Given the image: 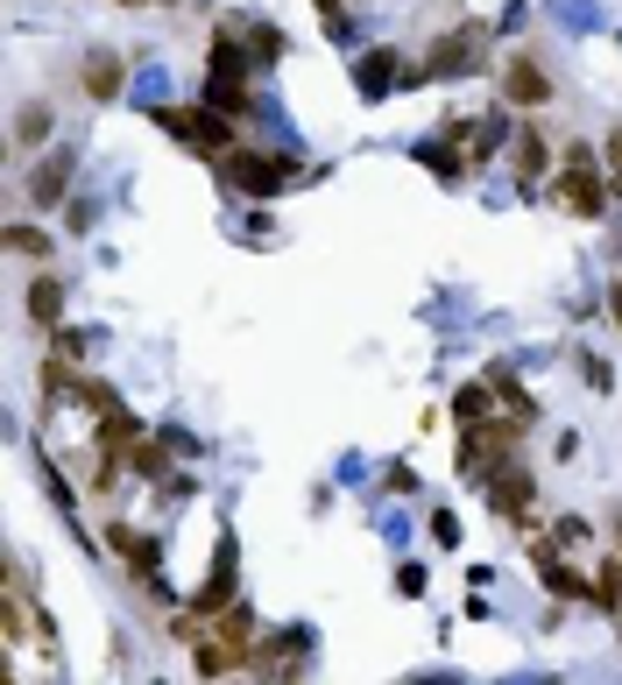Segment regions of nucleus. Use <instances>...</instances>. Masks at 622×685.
<instances>
[{
  "instance_id": "obj_15",
  "label": "nucleus",
  "mask_w": 622,
  "mask_h": 685,
  "mask_svg": "<svg viewBox=\"0 0 622 685\" xmlns=\"http://www.w3.org/2000/svg\"><path fill=\"white\" fill-rule=\"evenodd\" d=\"M481 382H488V389L502 396V404H510V417H524V424H530V417H538V404H530V396H524V382H516L510 368H488Z\"/></svg>"
},
{
  "instance_id": "obj_23",
  "label": "nucleus",
  "mask_w": 622,
  "mask_h": 685,
  "mask_svg": "<svg viewBox=\"0 0 622 685\" xmlns=\"http://www.w3.org/2000/svg\"><path fill=\"white\" fill-rule=\"evenodd\" d=\"M418 156H424V163H432V170H439V177H446V184H453V177H460V170H467V156H460V148H439V142H424V148H418Z\"/></svg>"
},
{
  "instance_id": "obj_29",
  "label": "nucleus",
  "mask_w": 622,
  "mask_h": 685,
  "mask_svg": "<svg viewBox=\"0 0 622 685\" xmlns=\"http://www.w3.org/2000/svg\"><path fill=\"white\" fill-rule=\"evenodd\" d=\"M0 685H14V678H0Z\"/></svg>"
},
{
  "instance_id": "obj_28",
  "label": "nucleus",
  "mask_w": 622,
  "mask_h": 685,
  "mask_svg": "<svg viewBox=\"0 0 622 685\" xmlns=\"http://www.w3.org/2000/svg\"><path fill=\"white\" fill-rule=\"evenodd\" d=\"M121 8H149V0H121Z\"/></svg>"
},
{
  "instance_id": "obj_17",
  "label": "nucleus",
  "mask_w": 622,
  "mask_h": 685,
  "mask_svg": "<svg viewBox=\"0 0 622 685\" xmlns=\"http://www.w3.org/2000/svg\"><path fill=\"white\" fill-rule=\"evenodd\" d=\"M595 608H609V615L622 608V558H615V551L595 565Z\"/></svg>"
},
{
  "instance_id": "obj_19",
  "label": "nucleus",
  "mask_w": 622,
  "mask_h": 685,
  "mask_svg": "<svg viewBox=\"0 0 622 685\" xmlns=\"http://www.w3.org/2000/svg\"><path fill=\"white\" fill-rule=\"evenodd\" d=\"M516 177H545V135H538V128L516 135Z\"/></svg>"
},
{
  "instance_id": "obj_13",
  "label": "nucleus",
  "mask_w": 622,
  "mask_h": 685,
  "mask_svg": "<svg viewBox=\"0 0 622 685\" xmlns=\"http://www.w3.org/2000/svg\"><path fill=\"white\" fill-rule=\"evenodd\" d=\"M64 177H71V156H50L28 170V199L36 205H64Z\"/></svg>"
},
{
  "instance_id": "obj_27",
  "label": "nucleus",
  "mask_w": 622,
  "mask_h": 685,
  "mask_svg": "<svg viewBox=\"0 0 622 685\" xmlns=\"http://www.w3.org/2000/svg\"><path fill=\"white\" fill-rule=\"evenodd\" d=\"M615 551H622V509H615Z\"/></svg>"
},
{
  "instance_id": "obj_11",
  "label": "nucleus",
  "mask_w": 622,
  "mask_h": 685,
  "mask_svg": "<svg viewBox=\"0 0 622 685\" xmlns=\"http://www.w3.org/2000/svg\"><path fill=\"white\" fill-rule=\"evenodd\" d=\"M396 64H404V57H390V50H368V57H361V71H354V85H361L368 99H382L390 85H410V79H418V71H396Z\"/></svg>"
},
{
  "instance_id": "obj_20",
  "label": "nucleus",
  "mask_w": 622,
  "mask_h": 685,
  "mask_svg": "<svg viewBox=\"0 0 622 685\" xmlns=\"http://www.w3.org/2000/svg\"><path fill=\"white\" fill-rule=\"evenodd\" d=\"M284 50H290L284 28H248V57H255V64H276Z\"/></svg>"
},
{
  "instance_id": "obj_8",
  "label": "nucleus",
  "mask_w": 622,
  "mask_h": 685,
  "mask_svg": "<svg viewBox=\"0 0 622 685\" xmlns=\"http://www.w3.org/2000/svg\"><path fill=\"white\" fill-rule=\"evenodd\" d=\"M107 544L128 558V573H135V587H142V593H163V587H156V558H163V544H156V538H142V530H128V524H107Z\"/></svg>"
},
{
  "instance_id": "obj_14",
  "label": "nucleus",
  "mask_w": 622,
  "mask_h": 685,
  "mask_svg": "<svg viewBox=\"0 0 622 685\" xmlns=\"http://www.w3.org/2000/svg\"><path fill=\"white\" fill-rule=\"evenodd\" d=\"M28 319H36V325H57V319H64V283H57V276H36V283H28Z\"/></svg>"
},
{
  "instance_id": "obj_26",
  "label": "nucleus",
  "mask_w": 622,
  "mask_h": 685,
  "mask_svg": "<svg viewBox=\"0 0 622 685\" xmlns=\"http://www.w3.org/2000/svg\"><path fill=\"white\" fill-rule=\"evenodd\" d=\"M609 311H615V325H622V283H615V290H609Z\"/></svg>"
},
{
  "instance_id": "obj_4",
  "label": "nucleus",
  "mask_w": 622,
  "mask_h": 685,
  "mask_svg": "<svg viewBox=\"0 0 622 685\" xmlns=\"http://www.w3.org/2000/svg\"><path fill=\"white\" fill-rule=\"evenodd\" d=\"M559 199H566V213H581V219H601V213H609V177L595 170V148H587V142H573V148H566V170H559Z\"/></svg>"
},
{
  "instance_id": "obj_24",
  "label": "nucleus",
  "mask_w": 622,
  "mask_h": 685,
  "mask_svg": "<svg viewBox=\"0 0 622 685\" xmlns=\"http://www.w3.org/2000/svg\"><path fill=\"white\" fill-rule=\"evenodd\" d=\"M609 184L622 191V128H615V135H609Z\"/></svg>"
},
{
  "instance_id": "obj_16",
  "label": "nucleus",
  "mask_w": 622,
  "mask_h": 685,
  "mask_svg": "<svg viewBox=\"0 0 622 685\" xmlns=\"http://www.w3.org/2000/svg\"><path fill=\"white\" fill-rule=\"evenodd\" d=\"M50 128H57V113L43 107V99H28V107L14 113V142H22V148H36L43 135H50Z\"/></svg>"
},
{
  "instance_id": "obj_6",
  "label": "nucleus",
  "mask_w": 622,
  "mask_h": 685,
  "mask_svg": "<svg viewBox=\"0 0 622 685\" xmlns=\"http://www.w3.org/2000/svg\"><path fill=\"white\" fill-rule=\"evenodd\" d=\"M488 502H495L516 530H538V488H530V473L516 467V459H502V467L488 473Z\"/></svg>"
},
{
  "instance_id": "obj_5",
  "label": "nucleus",
  "mask_w": 622,
  "mask_h": 685,
  "mask_svg": "<svg viewBox=\"0 0 622 685\" xmlns=\"http://www.w3.org/2000/svg\"><path fill=\"white\" fill-rule=\"evenodd\" d=\"M424 71H432V79H467V71H488V22H460L453 36H439L432 57H424Z\"/></svg>"
},
{
  "instance_id": "obj_12",
  "label": "nucleus",
  "mask_w": 622,
  "mask_h": 685,
  "mask_svg": "<svg viewBox=\"0 0 622 685\" xmlns=\"http://www.w3.org/2000/svg\"><path fill=\"white\" fill-rule=\"evenodd\" d=\"M121 85H128V64L113 50H93L85 57V99H121Z\"/></svg>"
},
{
  "instance_id": "obj_7",
  "label": "nucleus",
  "mask_w": 622,
  "mask_h": 685,
  "mask_svg": "<svg viewBox=\"0 0 622 685\" xmlns=\"http://www.w3.org/2000/svg\"><path fill=\"white\" fill-rule=\"evenodd\" d=\"M530 565H538L545 593H559V601H595V579H581V565H573L552 538H530Z\"/></svg>"
},
{
  "instance_id": "obj_25",
  "label": "nucleus",
  "mask_w": 622,
  "mask_h": 685,
  "mask_svg": "<svg viewBox=\"0 0 622 685\" xmlns=\"http://www.w3.org/2000/svg\"><path fill=\"white\" fill-rule=\"evenodd\" d=\"M319 14H325V22L339 28V14H347V0H319Z\"/></svg>"
},
{
  "instance_id": "obj_21",
  "label": "nucleus",
  "mask_w": 622,
  "mask_h": 685,
  "mask_svg": "<svg viewBox=\"0 0 622 685\" xmlns=\"http://www.w3.org/2000/svg\"><path fill=\"white\" fill-rule=\"evenodd\" d=\"M8 248H14V255H28V262H43V255H50V233H43V227H8Z\"/></svg>"
},
{
  "instance_id": "obj_2",
  "label": "nucleus",
  "mask_w": 622,
  "mask_h": 685,
  "mask_svg": "<svg viewBox=\"0 0 622 685\" xmlns=\"http://www.w3.org/2000/svg\"><path fill=\"white\" fill-rule=\"evenodd\" d=\"M248 71H255L248 43L213 36V57H205V107H219V113H248Z\"/></svg>"
},
{
  "instance_id": "obj_10",
  "label": "nucleus",
  "mask_w": 622,
  "mask_h": 685,
  "mask_svg": "<svg viewBox=\"0 0 622 685\" xmlns=\"http://www.w3.org/2000/svg\"><path fill=\"white\" fill-rule=\"evenodd\" d=\"M227 608H234V538H219L213 579L199 587V601H191V615H199V622H213V615H227Z\"/></svg>"
},
{
  "instance_id": "obj_22",
  "label": "nucleus",
  "mask_w": 622,
  "mask_h": 685,
  "mask_svg": "<svg viewBox=\"0 0 622 685\" xmlns=\"http://www.w3.org/2000/svg\"><path fill=\"white\" fill-rule=\"evenodd\" d=\"M128 467H135V473H149V481H156V473L170 467V459H163V445H156V438H135V445H128Z\"/></svg>"
},
{
  "instance_id": "obj_18",
  "label": "nucleus",
  "mask_w": 622,
  "mask_h": 685,
  "mask_svg": "<svg viewBox=\"0 0 622 685\" xmlns=\"http://www.w3.org/2000/svg\"><path fill=\"white\" fill-rule=\"evenodd\" d=\"M488 396H495L488 382H467V389L453 396V417H460V424H481V417H495V404H488Z\"/></svg>"
},
{
  "instance_id": "obj_3",
  "label": "nucleus",
  "mask_w": 622,
  "mask_h": 685,
  "mask_svg": "<svg viewBox=\"0 0 622 685\" xmlns=\"http://www.w3.org/2000/svg\"><path fill=\"white\" fill-rule=\"evenodd\" d=\"M219 170L234 177V191H248V199H276V191H290V184H304V170L290 156H270V148H234Z\"/></svg>"
},
{
  "instance_id": "obj_9",
  "label": "nucleus",
  "mask_w": 622,
  "mask_h": 685,
  "mask_svg": "<svg viewBox=\"0 0 622 685\" xmlns=\"http://www.w3.org/2000/svg\"><path fill=\"white\" fill-rule=\"evenodd\" d=\"M502 99H510V107H545V99H552V71H545L538 57H510V64H502Z\"/></svg>"
},
{
  "instance_id": "obj_1",
  "label": "nucleus",
  "mask_w": 622,
  "mask_h": 685,
  "mask_svg": "<svg viewBox=\"0 0 622 685\" xmlns=\"http://www.w3.org/2000/svg\"><path fill=\"white\" fill-rule=\"evenodd\" d=\"M156 128L177 135L184 148H199V156H213V163H227L234 148H241L234 142V121L219 107H156Z\"/></svg>"
}]
</instances>
